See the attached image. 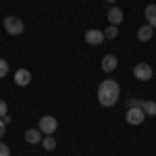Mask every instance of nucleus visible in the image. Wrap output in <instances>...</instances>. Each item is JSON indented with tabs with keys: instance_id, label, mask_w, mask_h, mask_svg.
I'll use <instances>...</instances> for the list:
<instances>
[{
	"instance_id": "19",
	"label": "nucleus",
	"mask_w": 156,
	"mask_h": 156,
	"mask_svg": "<svg viewBox=\"0 0 156 156\" xmlns=\"http://www.w3.org/2000/svg\"><path fill=\"white\" fill-rule=\"evenodd\" d=\"M0 156H11V150H9V146L2 144V142H0Z\"/></svg>"
},
{
	"instance_id": "20",
	"label": "nucleus",
	"mask_w": 156,
	"mask_h": 156,
	"mask_svg": "<svg viewBox=\"0 0 156 156\" xmlns=\"http://www.w3.org/2000/svg\"><path fill=\"white\" fill-rule=\"evenodd\" d=\"M2 135H4V121L0 119V137H2Z\"/></svg>"
},
{
	"instance_id": "6",
	"label": "nucleus",
	"mask_w": 156,
	"mask_h": 156,
	"mask_svg": "<svg viewBox=\"0 0 156 156\" xmlns=\"http://www.w3.org/2000/svg\"><path fill=\"white\" fill-rule=\"evenodd\" d=\"M85 42L90 44V46H100L106 37H104V31H100V29H87L85 31Z\"/></svg>"
},
{
	"instance_id": "5",
	"label": "nucleus",
	"mask_w": 156,
	"mask_h": 156,
	"mask_svg": "<svg viewBox=\"0 0 156 156\" xmlns=\"http://www.w3.org/2000/svg\"><path fill=\"white\" fill-rule=\"evenodd\" d=\"M133 75L140 81H148V79H152V67L148 62H140V65L133 67Z\"/></svg>"
},
{
	"instance_id": "14",
	"label": "nucleus",
	"mask_w": 156,
	"mask_h": 156,
	"mask_svg": "<svg viewBox=\"0 0 156 156\" xmlns=\"http://www.w3.org/2000/svg\"><path fill=\"white\" fill-rule=\"evenodd\" d=\"M42 148H44V150H48V152H52V150L56 148V140H54L52 135H46V137L42 140Z\"/></svg>"
},
{
	"instance_id": "11",
	"label": "nucleus",
	"mask_w": 156,
	"mask_h": 156,
	"mask_svg": "<svg viewBox=\"0 0 156 156\" xmlns=\"http://www.w3.org/2000/svg\"><path fill=\"white\" fill-rule=\"evenodd\" d=\"M144 15H146L148 25H150L152 29H156V4H148V6H146V11H144Z\"/></svg>"
},
{
	"instance_id": "15",
	"label": "nucleus",
	"mask_w": 156,
	"mask_h": 156,
	"mask_svg": "<svg viewBox=\"0 0 156 156\" xmlns=\"http://www.w3.org/2000/svg\"><path fill=\"white\" fill-rule=\"evenodd\" d=\"M117 36H119V29H117V25H108L106 31H104V37H106V40H115Z\"/></svg>"
},
{
	"instance_id": "3",
	"label": "nucleus",
	"mask_w": 156,
	"mask_h": 156,
	"mask_svg": "<svg viewBox=\"0 0 156 156\" xmlns=\"http://www.w3.org/2000/svg\"><path fill=\"white\" fill-rule=\"evenodd\" d=\"M42 133H46V135H52V133L58 129V121L54 119L52 115H44L42 119H40V127H37Z\"/></svg>"
},
{
	"instance_id": "17",
	"label": "nucleus",
	"mask_w": 156,
	"mask_h": 156,
	"mask_svg": "<svg viewBox=\"0 0 156 156\" xmlns=\"http://www.w3.org/2000/svg\"><path fill=\"white\" fill-rule=\"evenodd\" d=\"M6 73H9V62H6L4 58H0V79L6 77Z\"/></svg>"
},
{
	"instance_id": "12",
	"label": "nucleus",
	"mask_w": 156,
	"mask_h": 156,
	"mask_svg": "<svg viewBox=\"0 0 156 156\" xmlns=\"http://www.w3.org/2000/svg\"><path fill=\"white\" fill-rule=\"evenodd\" d=\"M152 34H154V29L146 23V25H142V27L137 29V40H140V42H148V40L152 37Z\"/></svg>"
},
{
	"instance_id": "1",
	"label": "nucleus",
	"mask_w": 156,
	"mask_h": 156,
	"mask_svg": "<svg viewBox=\"0 0 156 156\" xmlns=\"http://www.w3.org/2000/svg\"><path fill=\"white\" fill-rule=\"evenodd\" d=\"M119 96H121V87L117 81L106 79V81H102V83L98 85V102L102 106H115Z\"/></svg>"
},
{
	"instance_id": "9",
	"label": "nucleus",
	"mask_w": 156,
	"mask_h": 156,
	"mask_svg": "<svg viewBox=\"0 0 156 156\" xmlns=\"http://www.w3.org/2000/svg\"><path fill=\"white\" fill-rule=\"evenodd\" d=\"M29 81H31V73L27 71V69H19V71L15 73V83L17 85L25 87V85H29Z\"/></svg>"
},
{
	"instance_id": "21",
	"label": "nucleus",
	"mask_w": 156,
	"mask_h": 156,
	"mask_svg": "<svg viewBox=\"0 0 156 156\" xmlns=\"http://www.w3.org/2000/svg\"><path fill=\"white\" fill-rule=\"evenodd\" d=\"M106 2H110V4H112V2H117V0H106Z\"/></svg>"
},
{
	"instance_id": "10",
	"label": "nucleus",
	"mask_w": 156,
	"mask_h": 156,
	"mask_svg": "<svg viewBox=\"0 0 156 156\" xmlns=\"http://www.w3.org/2000/svg\"><path fill=\"white\" fill-rule=\"evenodd\" d=\"M23 137L27 144H42V131L40 129H27Z\"/></svg>"
},
{
	"instance_id": "7",
	"label": "nucleus",
	"mask_w": 156,
	"mask_h": 156,
	"mask_svg": "<svg viewBox=\"0 0 156 156\" xmlns=\"http://www.w3.org/2000/svg\"><path fill=\"white\" fill-rule=\"evenodd\" d=\"M117 56L115 54H106L104 58H102V62H100V67H102V71L104 73H110V71H115L117 69Z\"/></svg>"
},
{
	"instance_id": "13",
	"label": "nucleus",
	"mask_w": 156,
	"mask_h": 156,
	"mask_svg": "<svg viewBox=\"0 0 156 156\" xmlns=\"http://www.w3.org/2000/svg\"><path fill=\"white\" fill-rule=\"evenodd\" d=\"M142 110L146 112V117H156V102L154 100H144Z\"/></svg>"
},
{
	"instance_id": "8",
	"label": "nucleus",
	"mask_w": 156,
	"mask_h": 156,
	"mask_svg": "<svg viewBox=\"0 0 156 156\" xmlns=\"http://www.w3.org/2000/svg\"><path fill=\"white\" fill-rule=\"evenodd\" d=\"M106 17H108V21H110V25L123 23V11H121L119 6H110L108 12H106Z\"/></svg>"
},
{
	"instance_id": "2",
	"label": "nucleus",
	"mask_w": 156,
	"mask_h": 156,
	"mask_svg": "<svg viewBox=\"0 0 156 156\" xmlns=\"http://www.w3.org/2000/svg\"><path fill=\"white\" fill-rule=\"evenodd\" d=\"M4 29H6L9 36H21L25 31V23L19 17H6L4 19Z\"/></svg>"
},
{
	"instance_id": "4",
	"label": "nucleus",
	"mask_w": 156,
	"mask_h": 156,
	"mask_svg": "<svg viewBox=\"0 0 156 156\" xmlns=\"http://www.w3.org/2000/svg\"><path fill=\"white\" fill-rule=\"evenodd\" d=\"M144 119H146V112L142 108H127V112H125V121L129 125H142Z\"/></svg>"
},
{
	"instance_id": "16",
	"label": "nucleus",
	"mask_w": 156,
	"mask_h": 156,
	"mask_svg": "<svg viewBox=\"0 0 156 156\" xmlns=\"http://www.w3.org/2000/svg\"><path fill=\"white\" fill-rule=\"evenodd\" d=\"M144 100H137V98H129L127 100V108H142Z\"/></svg>"
},
{
	"instance_id": "18",
	"label": "nucleus",
	"mask_w": 156,
	"mask_h": 156,
	"mask_svg": "<svg viewBox=\"0 0 156 156\" xmlns=\"http://www.w3.org/2000/svg\"><path fill=\"white\" fill-rule=\"evenodd\" d=\"M6 112H9L6 102H4V100H0V119H4V117H6Z\"/></svg>"
}]
</instances>
